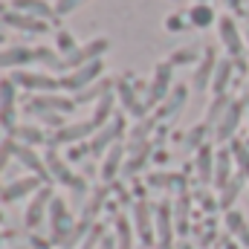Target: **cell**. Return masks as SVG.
I'll use <instances>...</instances> for the list:
<instances>
[{"mask_svg":"<svg viewBox=\"0 0 249 249\" xmlns=\"http://www.w3.org/2000/svg\"><path fill=\"white\" fill-rule=\"evenodd\" d=\"M15 9L18 12H26V15L38 18V20H47V18L55 15V9H50L47 0H15Z\"/></svg>","mask_w":249,"mask_h":249,"instance_id":"cell-24","label":"cell"},{"mask_svg":"<svg viewBox=\"0 0 249 249\" xmlns=\"http://www.w3.org/2000/svg\"><path fill=\"white\" fill-rule=\"evenodd\" d=\"M15 148H18L15 139H3V142H0V171L6 168V162H9V157L15 154Z\"/></svg>","mask_w":249,"mask_h":249,"instance_id":"cell-39","label":"cell"},{"mask_svg":"<svg viewBox=\"0 0 249 249\" xmlns=\"http://www.w3.org/2000/svg\"><path fill=\"white\" fill-rule=\"evenodd\" d=\"M47 174H50V177H55L58 183H64V186H70V188L78 183V177H72V171L67 168V162H64L55 151H50V154H47Z\"/></svg>","mask_w":249,"mask_h":249,"instance_id":"cell-18","label":"cell"},{"mask_svg":"<svg viewBox=\"0 0 249 249\" xmlns=\"http://www.w3.org/2000/svg\"><path fill=\"white\" fill-rule=\"evenodd\" d=\"M200 3H203V0H200Z\"/></svg>","mask_w":249,"mask_h":249,"instance_id":"cell-50","label":"cell"},{"mask_svg":"<svg viewBox=\"0 0 249 249\" xmlns=\"http://www.w3.org/2000/svg\"><path fill=\"white\" fill-rule=\"evenodd\" d=\"M186 96H188L186 87H177V90H174V93L168 96V105L162 107V116H174V113H177V110H180V107L186 105Z\"/></svg>","mask_w":249,"mask_h":249,"instance_id":"cell-37","label":"cell"},{"mask_svg":"<svg viewBox=\"0 0 249 249\" xmlns=\"http://www.w3.org/2000/svg\"><path fill=\"white\" fill-rule=\"evenodd\" d=\"M226 3H229V6H235V9L241 6V0H226Z\"/></svg>","mask_w":249,"mask_h":249,"instance_id":"cell-46","label":"cell"},{"mask_svg":"<svg viewBox=\"0 0 249 249\" xmlns=\"http://www.w3.org/2000/svg\"><path fill=\"white\" fill-rule=\"evenodd\" d=\"M214 70H217V58H214V50H206L203 61H200L197 72H194V90H197V93H203V90L209 87V81L214 78Z\"/></svg>","mask_w":249,"mask_h":249,"instance_id":"cell-17","label":"cell"},{"mask_svg":"<svg viewBox=\"0 0 249 249\" xmlns=\"http://www.w3.org/2000/svg\"><path fill=\"white\" fill-rule=\"evenodd\" d=\"M110 93V81H96V84H90L87 90H81L78 93V105H84V102H90V99H99V96H107Z\"/></svg>","mask_w":249,"mask_h":249,"instance_id":"cell-35","label":"cell"},{"mask_svg":"<svg viewBox=\"0 0 249 249\" xmlns=\"http://www.w3.org/2000/svg\"><path fill=\"white\" fill-rule=\"evenodd\" d=\"M229 154H232L235 165L241 168V174H244V177H249V145H247V142H241V139H232V148H229Z\"/></svg>","mask_w":249,"mask_h":249,"instance_id":"cell-30","label":"cell"},{"mask_svg":"<svg viewBox=\"0 0 249 249\" xmlns=\"http://www.w3.org/2000/svg\"><path fill=\"white\" fill-rule=\"evenodd\" d=\"M0 124L15 127V78L0 81Z\"/></svg>","mask_w":249,"mask_h":249,"instance_id":"cell-9","label":"cell"},{"mask_svg":"<svg viewBox=\"0 0 249 249\" xmlns=\"http://www.w3.org/2000/svg\"><path fill=\"white\" fill-rule=\"evenodd\" d=\"M29 61H35V50H29V47H6L0 53V67H9V70L23 67Z\"/></svg>","mask_w":249,"mask_h":249,"instance_id":"cell-19","label":"cell"},{"mask_svg":"<svg viewBox=\"0 0 249 249\" xmlns=\"http://www.w3.org/2000/svg\"><path fill=\"white\" fill-rule=\"evenodd\" d=\"M122 154H124V148L116 142L110 151H107V157H105V162H102V180L105 183H110L116 174H119V165H122Z\"/></svg>","mask_w":249,"mask_h":249,"instance_id":"cell-25","label":"cell"},{"mask_svg":"<svg viewBox=\"0 0 249 249\" xmlns=\"http://www.w3.org/2000/svg\"><path fill=\"white\" fill-rule=\"evenodd\" d=\"M119 133H122V119L107 122L102 130H99V133H96V139H93V145H90V148H93V154H102L105 148H113V145H116L113 139H116Z\"/></svg>","mask_w":249,"mask_h":249,"instance_id":"cell-20","label":"cell"},{"mask_svg":"<svg viewBox=\"0 0 249 249\" xmlns=\"http://www.w3.org/2000/svg\"><path fill=\"white\" fill-rule=\"evenodd\" d=\"M180 249H194V247H188V244H180Z\"/></svg>","mask_w":249,"mask_h":249,"instance_id":"cell-48","label":"cell"},{"mask_svg":"<svg viewBox=\"0 0 249 249\" xmlns=\"http://www.w3.org/2000/svg\"><path fill=\"white\" fill-rule=\"evenodd\" d=\"M223 223H226V232H229L232 238H238V241L244 244V249H249V223H247V217H244V212L229 209L226 217H223Z\"/></svg>","mask_w":249,"mask_h":249,"instance_id":"cell-13","label":"cell"},{"mask_svg":"<svg viewBox=\"0 0 249 249\" xmlns=\"http://www.w3.org/2000/svg\"><path fill=\"white\" fill-rule=\"evenodd\" d=\"M55 47L61 50L64 55H70V53H72V50H75L78 44L72 41V35H70V32H58V38H55Z\"/></svg>","mask_w":249,"mask_h":249,"instance_id":"cell-40","label":"cell"},{"mask_svg":"<svg viewBox=\"0 0 249 249\" xmlns=\"http://www.w3.org/2000/svg\"><path fill=\"white\" fill-rule=\"evenodd\" d=\"M58 249H64V247H58Z\"/></svg>","mask_w":249,"mask_h":249,"instance_id":"cell-49","label":"cell"},{"mask_svg":"<svg viewBox=\"0 0 249 249\" xmlns=\"http://www.w3.org/2000/svg\"><path fill=\"white\" fill-rule=\"evenodd\" d=\"M133 229H136V235H139L142 244H157V220H154V209H151L145 200H139V203L133 206Z\"/></svg>","mask_w":249,"mask_h":249,"instance_id":"cell-4","label":"cell"},{"mask_svg":"<svg viewBox=\"0 0 249 249\" xmlns=\"http://www.w3.org/2000/svg\"><path fill=\"white\" fill-rule=\"evenodd\" d=\"M186 214H188V197L183 194V197L177 200V206H174V217H177V226H180V232L186 229Z\"/></svg>","mask_w":249,"mask_h":249,"instance_id":"cell-38","label":"cell"},{"mask_svg":"<svg viewBox=\"0 0 249 249\" xmlns=\"http://www.w3.org/2000/svg\"><path fill=\"white\" fill-rule=\"evenodd\" d=\"M15 84L29 87V90H38V93H47V90H55L61 81H55V78L47 75V72H26V70H18V72H15Z\"/></svg>","mask_w":249,"mask_h":249,"instance_id":"cell-10","label":"cell"},{"mask_svg":"<svg viewBox=\"0 0 249 249\" xmlns=\"http://www.w3.org/2000/svg\"><path fill=\"white\" fill-rule=\"evenodd\" d=\"M241 113H244V105L232 102V105H229V110L223 113V119H220V122L214 124V139H220V142L232 139L235 127H238V122H241Z\"/></svg>","mask_w":249,"mask_h":249,"instance_id":"cell-12","label":"cell"},{"mask_svg":"<svg viewBox=\"0 0 249 249\" xmlns=\"http://www.w3.org/2000/svg\"><path fill=\"white\" fill-rule=\"evenodd\" d=\"M102 61H93V64H84V67H78V70H72L67 78H61V87L67 90H87L99 75H102Z\"/></svg>","mask_w":249,"mask_h":249,"instance_id":"cell-6","label":"cell"},{"mask_svg":"<svg viewBox=\"0 0 249 249\" xmlns=\"http://www.w3.org/2000/svg\"><path fill=\"white\" fill-rule=\"evenodd\" d=\"M50 203H53V191L50 188H41L38 194H32V200L26 206V214H23L26 229H38L44 223V214H50Z\"/></svg>","mask_w":249,"mask_h":249,"instance_id":"cell-5","label":"cell"},{"mask_svg":"<svg viewBox=\"0 0 249 249\" xmlns=\"http://www.w3.org/2000/svg\"><path fill=\"white\" fill-rule=\"evenodd\" d=\"M232 162L235 160H232L229 151H220L217 154V160H214V186H217V191L232 183Z\"/></svg>","mask_w":249,"mask_h":249,"instance_id":"cell-23","label":"cell"},{"mask_svg":"<svg viewBox=\"0 0 249 249\" xmlns=\"http://www.w3.org/2000/svg\"><path fill=\"white\" fill-rule=\"evenodd\" d=\"M244 183H247V177H244V174H238V177H232V183H229L226 188H220V200H217V203H220V209H226V212H229V209H235V200H238V194L244 191Z\"/></svg>","mask_w":249,"mask_h":249,"instance_id":"cell-26","label":"cell"},{"mask_svg":"<svg viewBox=\"0 0 249 249\" xmlns=\"http://www.w3.org/2000/svg\"><path fill=\"white\" fill-rule=\"evenodd\" d=\"M15 139H20V145H38V142H44V130L20 124V127H15Z\"/></svg>","mask_w":249,"mask_h":249,"instance_id":"cell-33","label":"cell"},{"mask_svg":"<svg viewBox=\"0 0 249 249\" xmlns=\"http://www.w3.org/2000/svg\"><path fill=\"white\" fill-rule=\"evenodd\" d=\"M15 157H18V160H20V165H23V168H29L35 177H41V180L47 177V160H41V157L32 151V145H20V142H18Z\"/></svg>","mask_w":249,"mask_h":249,"instance_id":"cell-14","label":"cell"},{"mask_svg":"<svg viewBox=\"0 0 249 249\" xmlns=\"http://www.w3.org/2000/svg\"><path fill=\"white\" fill-rule=\"evenodd\" d=\"M148 183H151L154 188H180L186 180H183L180 174H151Z\"/></svg>","mask_w":249,"mask_h":249,"instance_id":"cell-36","label":"cell"},{"mask_svg":"<svg viewBox=\"0 0 249 249\" xmlns=\"http://www.w3.org/2000/svg\"><path fill=\"white\" fill-rule=\"evenodd\" d=\"M165 29H168V32H180V29H183V18H180V15L165 18Z\"/></svg>","mask_w":249,"mask_h":249,"instance_id":"cell-43","label":"cell"},{"mask_svg":"<svg viewBox=\"0 0 249 249\" xmlns=\"http://www.w3.org/2000/svg\"><path fill=\"white\" fill-rule=\"evenodd\" d=\"M194 58H197V53H194V50H180V53H174V55H171V67H177V64H191L194 61Z\"/></svg>","mask_w":249,"mask_h":249,"instance_id":"cell-41","label":"cell"},{"mask_svg":"<svg viewBox=\"0 0 249 249\" xmlns=\"http://www.w3.org/2000/svg\"><path fill=\"white\" fill-rule=\"evenodd\" d=\"M105 53H107V38H96V41H90V44H84V47H75L70 55H64L61 67L64 70H78V67H84V64L99 61V55H105Z\"/></svg>","mask_w":249,"mask_h":249,"instance_id":"cell-2","label":"cell"},{"mask_svg":"<svg viewBox=\"0 0 249 249\" xmlns=\"http://www.w3.org/2000/svg\"><path fill=\"white\" fill-rule=\"evenodd\" d=\"M188 20H191V26L206 29V26H212V23H214V9H212L209 3H197V6L188 12Z\"/></svg>","mask_w":249,"mask_h":249,"instance_id":"cell-27","label":"cell"},{"mask_svg":"<svg viewBox=\"0 0 249 249\" xmlns=\"http://www.w3.org/2000/svg\"><path fill=\"white\" fill-rule=\"evenodd\" d=\"M217 29H220V41H223L226 53H229V55H235V58H238V55H244V38H241L238 23H235L232 18H220Z\"/></svg>","mask_w":249,"mask_h":249,"instance_id":"cell-8","label":"cell"},{"mask_svg":"<svg viewBox=\"0 0 249 249\" xmlns=\"http://www.w3.org/2000/svg\"><path fill=\"white\" fill-rule=\"evenodd\" d=\"M119 99H122V105L127 107V113H133V116H139L145 107L139 105V99H136V93H133V87L130 84H124V81H119Z\"/></svg>","mask_w":249,"mask_h":249,"instance_id":"cell-32","label":"cell"},{"mask_svg":"<svg viewBox=\"0 0 249 249\" xmlns=\"http://www.w3.org/2000/svg\"><path fill=\"white\" fill-rule=\"evenodd\" d=\"M229 78H232V61H217V70H214V78H212V87H214V93L217 96H226V84H229Z\"/></svg>","mask_w":249,"mask_h":249,"instance_id":"cell-28","label":"cell"},{"mask_svg":"<svg viewBox=\"0 0 249 249\" xmlns=\"http://www.w3.org/2000/svg\"><path fill=\"white\" fill-rule=\"evenodd\" d=\"M110 113H113V93H107V96H102V99H99L96 113H93V119H90V122L96 124V127H105V124L110 122Z\"/></svg>","mask_w":249,"mask_h":249,"instance_id":"cell-29","label":"cell"},{"mask_svg":"<svg viewBox=\"0 0 249 249\" xmlns=\"http://www.w3.org/2000/svg\"><path fill=\"white\" fill-rule=\"evenodd\" d=\"M38 191H41V177H20V180L9 183L6 188H0V200L15 203V200H23L29 194H38Z\"/></svg>","mask_w":249,"mask_h":249,"instance_id":"cell-7","label":"cell"},{"mask_svg":"<svg viewBox=\"0 0 249 249\" xmlns=\"http://www.w3.org/2000/svg\"><path fill=\"white\" fill-rule=\"evenodd\" d=\"M171 93V64H160L157 72H154V81H151V93H148V105H157L162 102L165 96Z\"/></svg>","mask_w":249,"mask_h":249,"instance_id":"cell-11","label":"cell"},{"mask_svg":"<svg viewBox=\"0 0 249 249\" xmlns=\"http://www.w3.org/2000/svg\"><path fill=\"white\" fill-rule=\"evenodd\" d=\"M99 249H116V241H113V238H105V241L99 244Z\"/></svg>","mask_w":249,"mask_h":249,"instance_id":"cell-45","label":"cell"},{"mask_svg":"<svg viewBox=\"0 0 249 249\" xmlns=\"http://www.w3.org/2000/svg\"><path fill=\"white\" fill-rule=\"evenodd\" d=\"M47 110H72V102L70 99H61V96H38V99H32L29 102V113H35V116H44Z\"/></svg>","mask_w":249,"mask_h":249,"instance_id":"cell-15","label":"cell"},{"mask_svg":"<svg viewBox=\"0 0 249 249\" xmlns=\"http://www.w3.org/2000/svg\"><path fill=\"white\" fill-rule=\"evenodd\" d=\"M229 96H217L214 102H212V107H209V113H206V124H217L223 119V113L229 110Z\"/></svg>","mask_w":249,"mask_h":249,"instance_id":"cell-34","label":"cell"},{"mask_svg":"<svg viewBox=\"0 0 249 249\" xmlns=\"http://www.w3.org/2000/svg\"><path fill=\"white\" fill-rule=\"evenodd\" d=\"M154 220H157V247L160 249H171L174 244V206L168 200H162L154 209Z\"/></svg>","mask_w":249,"mask_h":249,"instance_id":"cell-3","label":"cell"},{"mask_svg":"<svg viewBox=\"0 0 249 249\" xmlns=\"http://www.w3.org/2000/svg\"><path fill=\"white\" fill-rule=\"evenodd\" d=\"M93 130H96V124H93V122L64 124V127H58V133H55V142H58V145H70V142H78V139L90 136Z\"/></svg>","mask_w":249,"mask_h":249,"instance_id":"cell-21","label":"cell"},{"mask_svg":"<svg viewBox=\"0 0 249 249\" xmlns=\"http://www.w3.org/2000/svg\"><path fill=\"white\" fill-rule=\"evenodd\" d=\"M3 23H9V26H15V29H23V32H47V23L44 20H38V18H32V15H26V12H6L3 15Z\"/></svg>","mask_w":249,"mask_h":249,"instance_id":"cell-16","label":"cell"},{"mask_svg":"<svg viewBox=\"0 0 249 249\" xmlns=\"http://www.w3.org/2000/svg\"><path fill=\"white\" fill-rule=\"evenodd\" d=\"M50 229H53V241L58 247L67 244V238L75 229V217H72L70 206L64 203L61 197H53V203H50Z\"/></svg>","mask_w":249,"mask_h":249,"instance_id":"cell-1","label":"cell"},{"mask_svg":"<svg viewBox=\"0 0 249 249\" xmlns=\"http://www.w3.org/2000/svg\"><path fill=\"white\" fill-rule=\"evenodd\" d=\"M200 136H203V127L191 130V133H188V145H200Z\"/></svg>","mask_w":249,"mask_h":249,"instance_id":"cell-44","label":"cell"},{"mask_svg":"<svg viewBox=\"0 0 249 249\" xmlns=\"http://www.w3.org/2000/svg\"><path fill=\"white\" fill-rule=\"evenodd\" d=\"M244 29H247V44H249V20H247V26H244Z\"/></svg>","mask_w":249,"mask_h":249,"instance_id":"cell-47","label":"cell"},{"mask_svg":"<svg viewBox=\"0 0 249 249\" xmlns=\"http://www.w3.org/2000/svg\"><path fill=\"white\" fill-rule=\"evenodd\" d=\"M116 249H133V226L122 214L116 217Z\"/></svg>","mask_w":249,"mask_h":249,"instance_id":"cell-31","label":"cell"},{"mask_svg":"<svg viewBox=\"0 0 249 249\" xmlns=\"http://www.w3.org/2000/svg\"><path fill=\"white\" fill-rule=\"evenodd\" d=\"M214 151H212V145H200V151H197V174H200V180L203 183H214Z\"/></svg>","mask_w":249,"mask_h":249,"instance_id":"cell-22","label":"cell"},{"mask_svg":"<svg viewBox=\"0 0 249 249\" xmlns=\"http://www.w3.org/2000/svg\"><path fill=\"white\" fill-rule=\"evenodd\" d=\"M81 0H55V15H70L72 9H78Z\"/></svg>","mask_w":249,"mask_h":249,"instance_id":"cell-42","label":"cell"}]
</instances>
